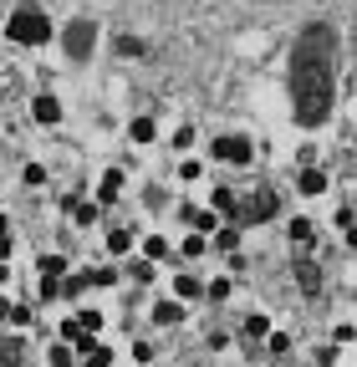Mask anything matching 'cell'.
Returning <instances> with one entry per match:
<instances>
[{"label":"cell","mask_w":357,"mask_h":367,"mask_svg":"<svg viewBox=\"0 0 357 367\" xmlns=\"http://www.w3.org/2000/svg\"><path fill=\"white\" fill-rule=\"evenodd\" d=\"M6 36L15 41V46H46V41H51V20L26 6V11H15V15L6 20Z\"/></svg>","instance_id":"obj_1"},{"label":"cell","mask_w":357,"mask_h":367,"mask_svg":"<svg viewBox=\"0 0 357 367\" xmlns=\"http://www.w3.org/2000/svg\"><path fill=\"white\" fill-rule=\"evenodd\" d=\"M209 158L225 163V168H250L256 163V143H250L245 133H220L215 143H209Z\"/></svg>","instance_id":"obj_2"},{"label":"cell","mask_w":357,"mask_h":367,"mask_svg":"<svg viewBox=\"0 0 357 367\" xmlns=\"http://www.w3.org/2000/svg\"><path fill=\"white\" fill-rule=\"evenodd\" d=\"M270 214H276V194L270 189H256V194H245V199L235 204V225L245 230V225H265Z\"/></svg>","instance_id":"obj_3"},{"label":"cell","mask_w":357,"mask_h":367,"mask_svg":"<svg viewBox=\"0 0 357 367\" xmlns=\"http://www.w3.org/2000/svg\"><path fill=\"white\" fill-rule=\"evenodd\" d=\"M61 209H67V220H72L77 230H92V225L102 220V204H97V199H72V194H67Z\"/></svg>","instance_id":"obj_4"},{"label":"cell","mask_w":357,"mask_h":367,"mask_svg":"<svg viewBox=\"0 0 357 367\" xmlns=\"http://www.w3.org/2000/svg\"><path fill=\"white\" fill-rule=\"evenodd\" d=\"M296 194H301V199H322V194H327V168L301 163V174H296Z\"/></svg>","instance_id":"obj_5"},{"label":"cell","mask_w":357,"mask_h":367,"mask_svg":"<svg viewBox=\"0 0 357 367\" xmlns=\"http://www.w3.org/2000/svg\"><path fill=\"white\" fill-rule=\"evenodd\" d=\"M67 56H72V61H87V56H92V26H87V20L67 26Z\"/></svg>","instance_id":"obj_6"},{"label":"cell","mask_w":357,"mask_h":367,"mask_svg":"<svg viewBox=\"0 0 357 367\" xmlns=\"http://www.w3.org/2000/svg\"><path fill=\"white\" fill-rule=\"evenodd\" d=\"M31 123L56 127V123H61V102H56L51 92H36V97H31Z\"/></svg>","instance_id":"obj_7"},{"label":"cell","mask_w":357,"mask_h":367,"mask_svg":"<svg viewBox=\"0 0 357 367\" xmlns=\"http://www.w3.org/2000/svg\"><path fill=\"white\" fill-rule=\"evenodd\" d=\"M179 220H184L189 230H199V235H215V230H220V214L209 209V204H204V209H189V204H179Z\"/></svg>","instance_id":"obj_8"},{"label":"cell","mask_w":357,"mask_h":367,"mask_svg":"<svg viewBox=\"0 0 357 367\" xmlns=\"http://www.w3.org/2000/svg\"><path fill=\"white\" fill-rule=\"evenodd\" d=\"M189 316V306H184V301H154V311H149V321H154V327H179V321Z\"/></svg>","instance_id":"obj_9"},{"label":"cell","mask_w":357,"mask_h":367,"mask_svg":"<svg viewBox=\"0 0 357 367\" xmlns=\"http://www.w3.org/2000/svg\"><path fill=\"white\" fill-rule=\"evenodd\" d=\"M174 301H184V306H194V301H204V280L199 275H174Z\"/></svg>","instance_id":"obj_10"},{"label":"cell","mask_w":357,"mask_h":367,"mask_svg":"<svg viewBox=\"0 0 357 367\" xmlns=\"http://www.w3.org/2000/svg\"><path fill=\"white\" fill-rule=\"evenodd\" d=\"M128 138H133V148H149V143H158V123H154L149 113H138V118L128 123Z\"/></svg>","instance_id":"obj_11"},{"label":"cell","mask_w":357,"mask_h":367,"mask_svg":"<svg viewBox=\"0 0 357 367\" xmlns=\"http://www.w3.org/2000/svg\"><path fill=\"white\" fill-rule=\"evenodd\" d=\"M118 194H123V168H108V174L97 179V194H92V199H97V204H118Z\"/></svg>","instance_id":"obj_12"},{"label":"cell","mask_w":357,"mask_h":367,"mask_svg":"<svg viewBox=\"0 0 357 367\" xmlns=\"http://www.w3.org/2000/svg\"><path fill=\"white\" fill-rule=\"evenodd\" d=\"M265 337H270V316L265 311H250L240 321V342H265Z\"/></svg>","instance_id":"obj_13"},{"label":"cell","mask_w":357,"mask_h":367,"mask_svg":"<svg viewBox=\"0 0 357 367\" xmlns=\"http://www.w3.org/2000/svg\"><path fill=\"white\" fill-rule=\"evenodd\" d=\"M138 250H143V261H154V266H163V261H169V255H174V245L163 240L158 230H154V235H143V245H138Z\"/></svg>","instance_id":"obj_14"},{"label":"cell","mask_w":357,"mask_h":367,"mask_svg":"<svg viewBox=\"0 0 357 367\" xmlns=\"http://www.w3.org/2000/svg\"><path fill=\"white\" fill-rule=\"evenodd\" d=\"M286 240L291 245H311L317 240V220H311V214H296V220L286 225Z\"/></svg>","instance_id":"obj_15"},{"label":"cell","mask_w":357,"mask_h":367,"mask_svg":"<svg viewBox=\"0 0 357 367\" xmlns=\"http://www.w3.org/2000/svg\"><path fill=\"white\" fill-rule=\"evenodd\" d=\"M67 270H72V266H67V255H61V250H46V255L36 261V275H46V280H61Z\"/></svg>","instance_id":"obj_16"},{"label":"cell","mask_w":357,"mask_h":367,"mask_svg":"<svg viewBox=\"0 0 357 367\" xmlns=\"http://www.w3.org/2000/svg\"><path fill=\"white\" fill-rule=\"evenodd\" d=\"M6 327H11V332H31V327H36V306H26V301H11Z\"/></svg>","instance_id":"obj_17"},{"label":"cell","mask_w":357,"mask_h":367,"mask_svg":"<svg viewBox=\"0 0 357 367\" xmlns=\"http://www.w3.org/2000/svg\"><path fill=\"white\" fill-rule=\"evenodd\" d=\"M128 250H133V230L128 225H113L108 230V255H113V261H123Z\"/></svg>","instance_id":"obj_18"},{"label":"cell","mask_w":357,"mask_h":367,"mask_svg":"<svg viewBox=\"0 0 357 367\" xmlns=\"http://www.w3.org/2000/svg\"><path fill=\"white\" fill-rule=\"evenodd\" d=\"M240 235H245L240 225H220L215 235H209V250H225V255H230V250H235V245H240Z\"/></svg>","instance_id":"obj_19"},{"label":"cell","mask_w":357,"mask_h":367,"mask_svg":"<svg viewBox=\"0 0 357 367\" xmlns=\"http://www.w3.org/2000/svg\"><path fill=\"white\" fill-rule=\"evenodd\" d=\"M204 250H209V235H199V230H189L184 240H179V255H184V261H199Z\"/></svg>","instance_id":"obj_20"},{"label":"cell","mask_w":357,"mask_h":367,"mask_svg":"<svg viewBox=\"0 0 357 367\" xmlns=\"http://www.w3.org/2000/svg\"><path fill=\"white\" fill-rule=\"evenodd\" d=\"M118 280H123L118 261H113V266H97V270H87V286H97V291H108V286H118Z\"/></svg>","instance_id":"obj_21"},{"label":"cell","mask_w":357,"mask_h":367,"mask_svg":"<svg viewBox=\"0 0 357 367\" xmlns=\"http://www.w3.org/2000/svg\"><path fill=\"white\" fill-rule=\"evenodd\" d=\"M296 280H301V291H322V266H311L301 255V261H296Z\"/></svg>","instance_id":"obj_22"},{"label":"cell","mask_w":357,"mask_h":367,"mask_svg":"<svg viewBox=\"0 0 357 367\" xmlns=\"http://www.w3.org/2000/svg\"><path fill=\"white\" fill-rule=\"evenodd\" d=\"M230 296H235V280H230V275L204 280V301H230Z\"/></svg>","instance_id":"obj_23"},{"label":"cell","mask_w":357,"mask_h":367,"mask_svg":"<svg viewBox=\"0 0 357 367\" xmlns=\"http://www.w3.org/2000/svg\"><path fill=\"white\" fill-rule=\"evenodd\" d=\"M46 367H77V352L67 347V342H51L46 347Z\"/></svg>","instance_id":"obj_24"},{"label":"cell","mask_w":357,"mask_h":367,"mask_svg":"<svg viewBox=\"0 0 357 367\" xmlns=\"http://www.w3.org/2000/svg\"><path fill=\"white\" fill-rule=\"evenodd\" d=\"M291 352V332H276L270 327V337H265V357H286Z\"/></svg>","instance_id":"obj_25"},{"label":"cell","mask_w":357,"mask_h":367,"mask_svg":"<svg viewBox=\"0 0 357 367\" xmlns=\"http://www.w3.org/2000/svg\"><path fill=\"white\" fill-rule=\"evenodd\" d=\"M118 357H113V347H108V342H97V347L87 352V357H82V367H113Z\"/></svg>","instance_id":"obj_26"},{"label":"cell","mask_w":357,"mask_h":367,"mask_svg":"<svg viewBox=\"0 0 357 367\" xmlns=\"http://www.w3.org/2000/svg\"><path fill=\"white\" fill-rule=\"evenodd\" d=\"M72 321H77L82 332H92V337H102V311H92V306H87V311H77Z\"/></svg>","instance_id":"obj_27"},{"label":"cell","mask_w":357,"mask_h":367,"mask_svg":"<svg viewBox=\"0 0 357 367\" xmlns=\"http://www.w3.org/2000/svg\"><path fill=\"white\" fill-rule=\"evenodd\" d=\"M174 148H179V154H189V148H194V123H179L174 127V138H169Z\"/></svg>","instance_id":"obj_28"},{"label":"cell","mask_w":357,"mask_h":367,"mask_svg":"<svg viewBox=\"0 0 357 367\" xmlns=\"http://www.w3.org/2000/svg\"><path fill=\"white\" fill-rule=\"evenodd\" d=\"M179 179H184V184L204 179V163H199V158H179Z\"/></svg>","instance_id":"obj_29"},{"label":"cell","mask_w":357,"mask_h":367,"mask_svg":"<svg viewBox=\"0 0 357 367\" xmlns=\"http://www.w3.org/2000/svg\"><path fill=\"white\" fill-rule=\"evenodd\" d=\"M20 184L41 189V184H46V168H41V163H26V168H20Z\"/></svg>","instance_id":"obj_30"},{"label":"cell","mask_w":357,"mask_h":367,"mask_svg":"<svg viewBox=\"0 0 357 367\" xmlns=\"http://www.w3.org/2000/svg\"><path fill=\"white\" fill-rule=\"evenodd\" d=\"M128 275H133V280H154L158 266H154V261H138V266H128Z\"/></svg>","instance_id":"obj_31"},{"label":"cell","mask_w":357,"mask_h":367,"mask_svg":"<svg viewBox=\"0 0 357 367\" xmlns=\"http://www.w3.org/2000/svg\"><path fill=\"white\" fill-rule=\"evenodd\" d=\"M118 51L123 56H143V41L138 36H118Z\"/></svg>","instance_id":"obj_32"},{"label":"cell","mask_w":357,"mask_h":367,"mask_svg":"<svg viewBox=\"0 0 357 367\" xmlns=\"http://www.w3.org/2000/svg\"><path fill=\"white\" fill-rule=\"evenodd\" d=\"M332 342H337V347H347V342H357V327H352V321H342V327L332 332Z\"/></svg>","instance_id":"obj_33"},{"label":"cell","mask_w":357,"mask_h":367,"mask_svg":"<svg viewBox=\"0 0 357 367\" xmlns=\"http://www.w3.org/2000/svg\"><path fill=\"white\" fill-rule=\"evenodd\" d=\"M133 362L149 367V362H154V342H133Z\"/></svg>","instance_id":"obj_34"},{"label":"cell","mask_w":357,"mask_h":367,"mask_svg":"<svg viewBox=\"0 0 357 367\" xmlns=\"http://www.w3.org/2000/svg\"><path fill=\"white\" fill-rule=\"evenodd\" d=\"M311 362H317V367H332V362H337V342H332V347H317V357H311Z\"/></svg>","instance_id":"obj_35"},{"label":"cell","mask_w":357,"mask_h":367,"mask_svg":"<svg viewBox=\"0 0 357 367\" xmlns=\"http://www.w3.org/2000/svg\"><path fill=\"white\" fill-rule=\"evenodd\" d=\"M347 250H357V220L347 225Z\"/></svg>","instance_id":"obj_36"},{"label":"cell","mask_w":357,"mask_h":367,"mask_svg":"<svg viewBox=\"0 0 357 367\" xmlns=\"http://www.w3.org/2000/svg\"><path fill=\"white\" fill-rule=\"evenodd\" d=\"M6 316H11V301H6V296H0V327H6Z\"/></svg>","instance_id":"obj_37"},{"label":"cell","mask_w":357,"mask_h":367,"mask_svg":"<svg viewBox=\"0 0 357 367\" xmlns=\"http://www.w3.org/2000/svg\"><path fill=\"white\" fill-rule=\"evenodd\" d=\"M6 280H11V266H6V261H0V286H6Z\"/></svg>","instance_id":"obj_38"},{"label":"cell","mask_w":357,"mask_h":367,"mask_svg":"<svg viewBox=\"0 0 357 367\" xmlns=\"http://www.w3.org/2000/svg\"><path fill=\"white\" fill-rule=\"evenodd\" d=\"M0 235H11V220H6V214H0Z\"/></svg>","instance_id":"obj_39"},{"label":"cell","mask_w":357,"mask_h":367,"mask_svg":"<svg viewBox=\"0 0 357 367\" xmlns=\"http://www.w3.org/2000/svg\"><path fill=\"white\" fill-rule=\"evenodd\" d=\"M352 204H357V184H352Z\"/></svg>","instance_id":"obj_40"}]
</instances>
